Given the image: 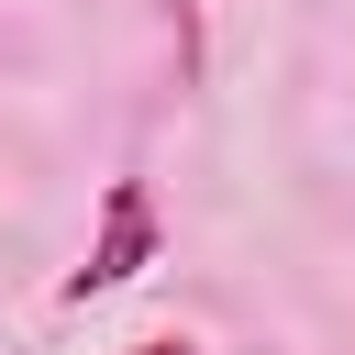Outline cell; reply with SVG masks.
<instances>
[{"instance_id": "cell-1", "label": "cell", "mask_w": 355, "mask_h": 355, "mask_svg": "<svg viewBox=\"0 0 355 355\" xmlns=\"http://www.w3.org/2000/svg\"><path fill=\"white\" fill-rule=\"evenodd\" d=\"M144 266H155V200H144L133 178H111L100 244H89V266H67V300H100V288H122V277H144Z\"/></svg>"}, {"instance_id": "cell-2", "label": "cell", "mask_w": 355, "mask_h": 355, "mask_svg": "<svg viewBox=\"0 0 355 355\" xmlns=\"http://www.w3.org/2000/svg\"><path fill=\"white\" fill-rule=\"evenodd\" d=\"M122 355H200L189 333H144V344H122Z\"/></svg>"}]
</instances>
